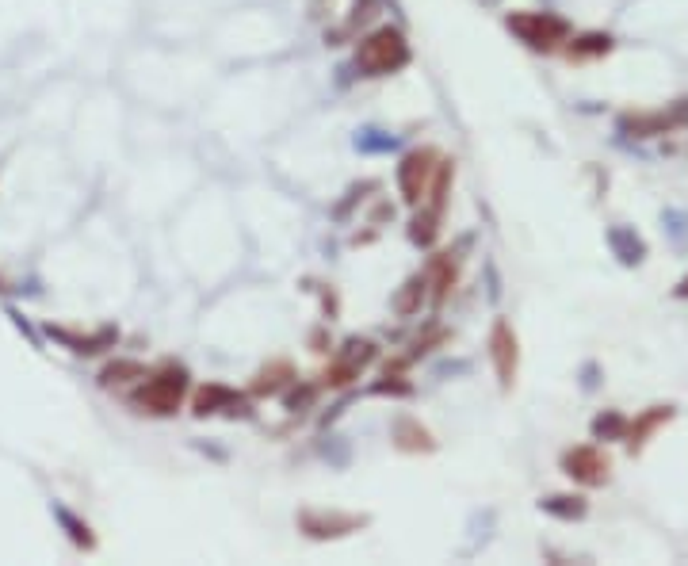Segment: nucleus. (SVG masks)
Instances as JSON below:
<instances>
[{"instance_id": "obj_17", "label": "nucleus", "mask_w": 688, "mask_h": 566, "mask_svg": "<svg viewBox=\"0 0 688 566\" xmlns=\"http://www.w3.org/2000/svg\"><path fill=\"white\" fill-rule=\"evenodd\" d=\"M608 39H601V35H589V39H581V46H570V54L574 58H585V54H608Z\"/></svg>"}, {"instance_id": "obj_14", "label": "nucleus", "mask_w": 688, "mask_h": 566, "mask_svg": "<svg viewBox=\"0 0 688 566\" xmlns=\"http://www.w3.org/2000/svg\"><path fill=\"white\" fill-rule=\"evenodd\" d=\"M142 375H146V368H142V364H134V360H115V364H108V368L100 371V383H104V387H115V383L142 379Z\"/></svg>"}, {"instance_id": "obj_11", "label": "nucleus", "mask_w": 688, "mask_h": 566, "mask_svg": "<svg viewBox=\"0 0 688 566\" xmlns=\"http://www.w3.org/2000/svg\"><path fill=\"white\" fill-rule=\"evenodd\" d=\"M394 444H398L402 452H432V448H436L432 433L421 425V421H413V417L394 421Z\"/></svg>"}, {"instance_id": "obj_16", "label": "nucleus", "mask_w": 688, "mask_h": 566, "mask_svg": "<svg viewBox=\"0 0 688 566\" xmlns=\"http://www.w3.org/2000/svg\"><path fill=\"white\" fill-rule=\"evenodd\" d=\"M551 513H559V517H581L585 513V501L581 498H551V501H543Z\"/></svg>"}, {"instance_id": "obj_13", "label": "nucleus", "mask_w": 688, "mask_h": 566, "mask_svg": "<svg viewBox=\"0 0 688 566\" xmlns=\"http://www.w3.org/2000/svg\"><path fill=\"white\" fill-rule=\"evenodd\" d=\"M425 295H429V276H409L406 287H402L398 299H394V310H398L402 318H413V314L421 310V303H425Z\"/></svg>"}, {"instance_id": "obj_8", "label": "nucleus", "mask_w": 688, "mask_h": 566, "mask_svg": "<svg viewBox=\"0 0 688 566\" xmlns=\"http://www.w3.org/2000/svg\"><path fill=\"white\" fill-rule=\"evenodd\" d=\"M562 467H566L570 479L589 482V486H597V482L608 479V459H604L597 448H574V452H566V456H562Z\"/></svg>"}, {"instance_id": "obj_4", "label": "nucleus", "mask_w": 688, "mask_h": 566, "mask_svg": "<svg viewBox=\"0 0 688 566\" xmlns=\"http://www.w3.org/2000/svg\"><path fill=\"white\" fill-rule=\"evenodd\" d=\"M436 165H440V157L429 146L425 150H409L402 157V165H398V188H402V199H406L409 207H421L425 203Z\"/></svg>"}, {"instance_id": "obj_1", "label": "nucleus", "mask_w": 688, "mask_h": 566, "mask_svg": "<svg viewBox=\"0 0 688 566\" xmlns=\"http://www.w3.org/2000/svg\"><path fill=\"white\" fill-rule=\"evenodd\" d=\"M184 394H188V368L180 364H161L157 371L142 375V387L130 394V402L153 417H172L184 406Z\"/></svg>"}, {"instance_id": "obj_5", "label": "nucleus", "mask_w": 688, "mask_h": 566, "mask_svg": "<svg viewBox=\"0 0 688 566\" xmlns=\"http://www.w3.org/2000/svg\"><path fill=\"white\" fill-rule=\"evenodd\" d=\"M509 31L520 35L532 50H555L566 39V23L559 16H547V12H513L509 16Z\"/></svg>"}, {"instance_id": "obj_15", "label": "nucleus", "mask_w": 688, "mask_h": 566, "mask_svg": "<svg viewBox=\"0 0 688 566\" xmlns=\"http://www.w3.org/2000/svg\"><path fill=\"white\" fill-rule=\"evenodd\" d=\"M669 417H673L669 406H654L646 417H639V425H631V440H627V444H631V448H639V444L646 440V433H650V429H658V425L669 421Z\"/></svg>"}, {"instance_id": "obj_6", "label": "nucleus", "mask_w": 688, "mask_h": 566, "mask_svg": "<svg viewBox=\"0 0 688 566\" xmlns=\"http://www.w3.org/2000/svg\"><path fill=\"white\" fill-rule=\"evenodd\" d=\"M367 524V517L360 513H325V509H306L299 513V528L310 536V540H341V536H352Z\"/></svg>"}, {"instance_id": "obj_10", "label": "nucleus", "mask_w": 688, "mask_h": 566, "mask_svg": "<svg viewBox=\"0 0 688 566\" xmlns=\"http://www.w3.org/2000/svg\"><path fill=\"white\" fill-rule=\"evenodd\" d=\"M459 280V253H440L432 261V272H429V287H432V303H444L448 291L455 287Z\"/></svg>"}, {"instance_id": "obj_7", "label": "nucleus", "mask_w": 688, "mask_h": 566, "mask_svg": "<svg viewBox=\"0 0 688 566\" xmlns=\"http://www.w3.org/2000/svg\"><path fill=\"white\" fill-rule=\"evenodd\" d=\"M490 356H494V371L501 379V387L509 391L516 383V368H520V345H516V333L509 322H497L490 333Z\"/></svg>"}, {"instance_id": "obj_9", "label": "nucleus", "mask_w": 688, "mask_h": 566, "mask_svg": "<svg viewBox=\"0 0 688 566\" xmlns=\"http://www.w3.org/2000/svg\"><path fill=\"white\" fill-rule=\"evenodd\" d=\"M218 410L245 414V402H241V394L226 391V387H218V383H207L203 391L195 394V417H211V414H218Z\"/></svg>"}, {"instance_id": "obj_2", "label": "nucleus", "mask_w": 688, "mask_h": 566, "mask_svg": "<svg viewBox=\"0 0 688 566\" xmlns=\"http://www.w3.org/2000/svg\"><path fill=\"white\" fill-rule=\"evenodd\" d=\"M409 66V43L398 27H375L356 43V69L364 77H390Z\"/></svg>"}, {"instance_id": "obj_3", "label": "nucleus", "mask_w": 688, "mask_h": 566, "mask_svg": "<svg viewBox=\"0 0 688 566\" xmlns=\"http://www.w3.org/2000/svg\"><path fill=\"white\" fill-rule=\"evenodd\" d=\"M375 356H379V345H375V341H367V337H352V341H348V345L329 360V368L322 371V387H329V391L352 387V383H356V379L375 364Z\"/></svg>"}, {"instance_id": "obj_12", "label": "nucleus", "mask_w": 688, "mask_h": 566, "mask_svg": "<svg viewBox=\"0 0 688 566\" xmlns=\"http://www.w3.org/2000/svg\"><path fill=\"white\" fill-rule=\"evenodd\" d=\"M287 383H295V368H291V364H283V360H276V364H268L264 371H257V379H253V394H280Z\"/></svg>"}]
</instances>
